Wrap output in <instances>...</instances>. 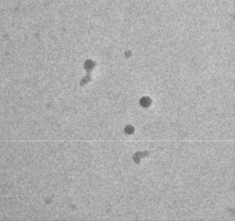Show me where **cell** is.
Listing matches in <instances>:
<instances>
[{
	"instance_id": "1",
	"label": "cell",
	"mask_w": 235,
	"mask_h": 221,
	"mask_svg": "<svg viewBox=\"0 0 235 221\" xmlns=\"http://www.w3.org/2000/svg\"><path fill=\"white\" fill-rule=\"evenodd\" d=\"M140 103H141V106H142L143 107H148L151 104V99L148 97H144L141 99Z\"/></svg>"
}]
</instances>
